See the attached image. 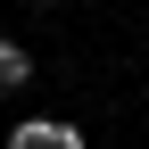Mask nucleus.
Listing matches in <instances>:
<instances>
[{"instance_id": "f03ea898", "label": "nucleus", "mask_w": 149, "mask_h": 149, "mask_svg": "<svg viewBox=\"0 0 149 149\" xmlns=\"http://www.w3.org/2000/svg\"><path fill=\"white\" fill-rule=\"evenodd\" d=\"M25 83H33V50L0 33V91H25Z\"/></svg>"}, {"instance_id": "7ed1b4c3", "label": "nucleus", "mask_w": 149, "mask_h": 149, "mask_svg": "<svg viewBox=\"0 0 149 149\" xmlns=\"http://www.w3.org/2000/svg\"><path fill=\"white\" fill-rule=\"evenodd\" d=\"M33 8H50V0H33Z\"/></svg>"}, {"instance_id": "f257e3e1", "label": "nucleus", "mask_w": 149, "mask_h": 149, "mask_svg": "<svg viewBox=\"0 0 149 149\" xmlns=\"http://www.w3.org/2000/svg\"><path fill=\"white\" fill-rule=\"evenodd\" d=\"M8 149H83V124H58V116H25L8 133Z\"/></svg>"}]
</instances>
